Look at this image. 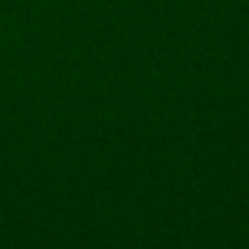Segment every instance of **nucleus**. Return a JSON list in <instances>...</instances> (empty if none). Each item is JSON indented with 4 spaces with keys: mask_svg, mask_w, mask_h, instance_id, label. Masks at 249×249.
Returning a JSON list of instances; mask_svg holds the SVG:
<instances>
[]
</instances>
